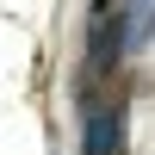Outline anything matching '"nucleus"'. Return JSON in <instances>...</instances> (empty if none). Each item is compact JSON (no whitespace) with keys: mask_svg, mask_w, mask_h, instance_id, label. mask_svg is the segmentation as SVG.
Returning <instances> with one entry per match:
<instances>
[{"mask_svg":"<svg viewBox=\"0 0 155 155\" xmlns=\"http://www.w3.org/2000/svg\"><path fill=\"white\" fill-rule=\"evenodd\" d=\"M124 130H130V106L124 99H93L81 112V155H124Z\"/></svg>","mask_w":155,"mask_h":155,"instance_id":"1","label":"nucleus"}]
</instances>
